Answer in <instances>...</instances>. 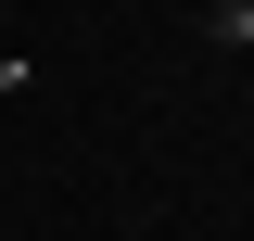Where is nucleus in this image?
<instances>
[{
	"label": "nucleus",
	"instance_id": "nucleus-1",
	"mask_svg": "<svg viewBox=\"0 0 254 241\" xmlns=\"http://www.w3.org/2000/svg\"><path fill=\"white\" fill-rule=\"evenodd\" d=\"M216 13H254V0H216Z\"/></svg>",
	"mask_w": 254,
	"mask_h": 241
}]
</instances>
